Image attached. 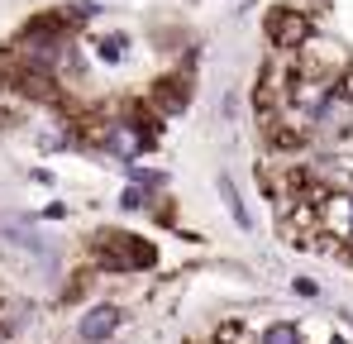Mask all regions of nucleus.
<instances>
[{"instance_id":"obj_5","label":"nucleus","mask_w":353,"mask_h":344,"mask_svg":"<svg viewBox=\"0 0 353 344\" xmlns=\"http://www.w3.org/2000/svg\"><path fill=\"white\" fill-rule=\"evenodd\" d=\"M220 191H225V201H230L234 220H239V225H248V211H243V201H239V191H234V182H230V177H220Z\"/></svg>"},{"instance_id":"obj_7","label":"nucleus","mask_w":353,"mask_h":344,"mask_svg":"<svg viewBox=\"0 0 353 344\" xmlns=\"http://www.w3.org/2000/svg\"><path fill=\"white\" fill-rule=\"evenodd\" d=\"M334 344H339V340H334Z\"/></svg>"},{"instance_id":"obj_2","label":"nucleus","mask_w":353,"mask_h":344,"mask_svg":"<svg viewBox=\"0 0 353 344\" xmlns=\"http://www.w3.org/2000/svg\"><path fill=\"white\" fill-rule=\"evenodd\" d=\"M119 330V311L115 306H96V311H86V321L77 325V335L86 344H101V340H110Z\"/></svg>"},{"instance_id":"obj_4","label":"nucleus","mask_w":353,"mask_h":344,"mask_svg":"<svg viewBox=\"0 0 353 344\" xmlns=\"http://www.w3.org/2000/svg\"><path fill=\"white\" fill-rule=\"evenodd\" d=\"M263 344H301V330L296 325H268L263 330Z\"/></svg>"},{"instance_id":"obj_3","label":"nucleus","mask_w":353,"mask_h":344,"mask_svg":"<svg viewBox=\"0 0 353 344\" xmlns=\"http://www.w3.org/2000/svg\"><path fill=\"white\" fill-rule=\"evenodd\" d=\"M158 96H163V101H158L163 111H186V86H172V82H163V86H158Z\"/></svg>"},{"instance_id":"obj_6","label":"nucleus","mask_w":353,"mask_h":344,"mask_svg":"<svg viewBox=\"0 0 353 344\" xmlns=\"http://www.w3.org/2000/svg\"><path fill=\"white\" fill-rule=\"evenodd\" d=\"M124 48H129V39H124V34L101 39V57H105V62H119V53H124Z\"/></svg>"},{"instance_id":"obj_1","label":"nucleus","mask_w":353,"mask_h":344,"mask_svg":"<svg viewBox=\"0 0 353 344\" xmlns=\"http://www.w3.org/2000/svg\"><path fill=\"white\" fill-rule=\"evenodd\" d=\"M305 15H296V10H272L268 15V39L272 44H282V48H296L301 39H305Z\"/></svg>"}]
</instances>
